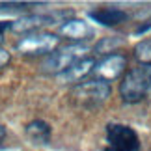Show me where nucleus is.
Returning a JSON list of instances; mask_svg holds the SVG:
<instances>
[{
    "label": "nucleus",
    "instance_id": "nucleus-1",
    "mask_svg": "<svg viewBox=\"0 0 151 151\" xmlns=\"http://www.w3.org/2000/svg\"><path fill=\"white\" fill-rule=\"evenodd\" d=\"M119 95L125 103H140L151 95V65H138L125 73L119 82Z\"/></svg>",
    "mask_w": 151,
    "mask_h": 151
},
{
    "label": "nucleus",
    "instance_id": "nucleus-2",
    "mask_svg": "<svg viewBox=\"0 0 151 151\" xmlns=\"http://www.w3.org/2000/svg\"><path fill=\"white\" fill-rule=\"evenodd\" d=\"M88 45L84 43H71V45H65V47L62 49H56L54 52H50V54L45 58L43 62V71L45 73H52V75H60L63 73L65 69L75 63L77 60L80 58H86L88 56Z\"/></svg>",
    "mask_w": 151,
    "mask_h": 151
},
{
    "label": "nucleus",
    "instance_id": "nucleus-3",
    "mask_svg": "<svg viewBox=\"0 0 151 151\" xmlns=\"http://www.w3.org/2000/svg\"><path fill=\"white\" fill-rule=\"evenodd\" d=\"M73 101L78 106L84 108H95L101 106L110 97V84L99 78H91V80H84V82L77 84L73 88Z\"/></svg>",
    "mask_w": 151,
    "mask_h": 151
},
{
    "label": "nucleus",
    "instance_id": "nucleus-4",
    "mask_svg": "<svg viewBox=\"0 0 151 151\" xmlns=\"http://www.w3.org/2000/svg\"><path fill=\"white\" fill-rule=\"evenodd\" d=\"M60 37L54 34H47V32H34V34H26L22 36L19 41L15 43V50L21 52L24 56H41V54H50L54 52Z\"/></svg>",
    "mask_w": 151,
    "mask_h": 151
},
{
    "label": "nucleus",
    "instance_id": "nucleus-5",
    "mask_svg": "<svg viewBox=\"0 0 151 151\" xmlns=\"http://www.w3.org/2000/svg\"><path fill=\"white\" fill-rule=\"evenodd\" d=\"M140 138L136 131L125 123L106 125V149L104 151H138Z\"/></svg>",
    "mask_w": 151,
    "mask_h": 151
},
{
    "label": "nucleus",
    "instance_id": "nucleus-6",
    "mask_svg": "<svg viewBox=\"0 0 151 151\" xmlns=\"http://www.w3.org/2000/svg\"><path fill=\"white\" fill-rule=\"evenodd\" d=\"M125 67H127V58L123 54L112 52V54L103 56L101 60L95 63L93 73H95V78L110 82V80H116L118 77H121V73L125 71Z\"/></svg>",
    "mask_w": 151,
    "mask_h": 151
},
{
    "label": "nucleus",
    "instance_id": "nucleus-7",
    "mask_svg": "<svg viewBox=\"0 0 151 151\" xmlns=\"http://www.w3.org/2000/svg\"><path fill=\"white\" fill-rule=\"evenodd\" d=\"M65 15L63 11H56V13H32V15H24L21 17L19 21H13V24H11V30L15 32H24L26 34H34L37 32L39 28L43 26H49V24H56L58 17Z\"/></svg>",
    "mask_w": 151,
    "mask_h": 151
},
{
    "label": "nucleus",
    "instance_id": "nucleus-8",
    "mask_svg": "<svg viewBox=\"0 0 151 151\" xmlns=\"http://www.w3.org/2000/svg\"><path fill=\"white\" fill-rule=\"evenodd\" d=\"M95 63L97 62L91 56L80 58V60H77L75 63H71L63 73H60L56 78H58L60 84H80V80H82L84 77H88V75L93 71Z\"/></svg>",
    "mask_w": 151,
    "mask_h": 151
},
{
    "label": "nucleus",
    "instance_id": "nucleus-9",
    "mask_svg": "<svg viewBox=\"0 0 151 151\" xmlns=\"http://www.w3.org/2000/svg\"><path fill=\"white\" fill-rule=\"evenodd\" d=\"M88 17L93 22H99L103 26H118L121 22H125L129 19L127 11L119 8H99V9H91L88 11Z\"/></svg>",
    "mask_w": 151,
    "mask_h": 151
},
{
    "label": "nucleus",
    "instance_id": "nucleus-10",
    "mask_svg": "<svg viewBox=\"0 0 151 151\" xmlns=\"http://www.w3.org/2000/svg\"><path fill=\"white\" fill-rule=\"evenodd\" d=\"M60 36L69 37V39H86L91 36V28L86 21L82 19H65L62 21L60 28H58Z\"/></svg>",
    "mask_w": 151,
    "mask_h": 151
},
{
    "label": "nucleus",
    "instance_id": "nucleus-11",
    "mask_svg": "<svg viewBox=\"0 0 151 151\" xmlns=\"http://www.w3.org/2000/svg\"><path fill=\"white\" fill-rule=\"evenodd\" d=\"M26 138L34 146H47L50 142V125L43 119H34L26 125Z\"/></svg>",
    "mask_w": 151,
    "mask_h": 151
},
{
    "label": "nucleus",
    "instance_id": "nucleus-12",
    "mask_svg": "<svg viewBox=\"0 0 151 151\" xmlns=\"http://www.w3.org/2000/svg\"><path fill=\"white\" fill-rule=\"evenodd\" d=\"M28 6H37V2H0V11H17V9H26Z\"/></svg>",
    "mask_w": 151,
    "mask_h": 151
},
{
    "label": "nucleus",
    "instance_id": "nucleus-13",
    "mask_svg": "<svg viewBox=\"0 0 151 151\" xmlns=\"http://www.w3.org/2000/svg\"><path fill=\"white\" fill-rule=\"evenodd\" d=\"M9 60H11L9 52H8V50H4V49H0V67H4Z\"/></svg>",
    "mask_w": 151,
    "mask_h": 151
},
{
    "label": "nucleus",
    "instance_id": "nucleus-14",
    "mask_svg": "<svg viewBox=\"0 0 151 151\" xmlns=\"http://www.w3.org/2000/svg\"><path fill=\"white\" fill-rule=\"evenodd\" d=\"M4 136H6V129H4V127H2V125H0V142H2V140H4Z\"/></svg>",
    "mask_w": 151,
    "mask_h": 151
}]
</instances>
